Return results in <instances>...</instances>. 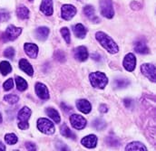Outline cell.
<instances>
[{"label": "cell", "instance_id": "cell-11", "mask_svg": "<svg viewBox=\"0 0 156 151\" xmlns=\"http://www.w3.org/2000/svg\"><path fill=\"white\" fill-rule=\"evenodd\" d=\"M81 143L83 147H85L87 149H94L97 145V137L94 134L88 135L82 139Z\"/></svg>", "mask_w": 156, "mask_h": 151}, {"label": "cell", "instance_id": "cell-46", "mask_svg": "<svg viewBox=\"0 0 156 151\" xmlns=\"http://www.w3.org/2000/svg\"><path fill=\"white\" fill-rule=\"evenodd\" d=\"M29 1H33V0H29Z\"/></svg>", "mask_w": 156, "mask_h": 151}, {"label": "cell", "instance_id": "cell-22", "mask_svg": "<svg viewBox=\"0 0 156 151\" xmlns=\"http://www.w3.org/2000/svg\"><path fill=\"white\" fill-rule=\"evenodd\" d=\"M45 113L49 116L50 118H52L55 123H59L61 121V118H60V115L58 113V112L54 109V108H46L45 110Z\"/></svg>", "mask_w": 156, "mask_h": 151}, {"label": "cell", "instance_id": "cell-16", "mask_svg": "<svg viewBox=\"0 0 156 151\" xmlns=\"http://www.w3.org/2000/svg\"><path fill=\"white\" fill-rule=\"evenodd\" d=\"M76 107L77 109L83 113L88 114L91 110H92V106H91V103L85 100V99H80L76 101Z\"/></svg>", "mask_w": 156, "mask_h": 151}, {"label": "cell", "instance_id": "cell-32", "mask_svg": "<svg viewBox=\"0 0 156 151\" xmlns=\"http://www.w3.org/2000/svg\"><path fill=\"white\" fill-rule=\"evenodd\" d=\"M61 35L63 36L64 39L66 40V43H70L71 42V36H70V31L67 27H63L61 28Z\"/></svg>", "mask_w": 156, "mask_h": 151}, {"label": "cell", "instance_id": "cell-27", "mask_svg": "<svg viewBox=\"0 0 156 151\" xmlns=\"http://www.w3.org/2000/svg\"><path fill=\"white\" fill-rule=\"evenodd\" d=\"M12 71V67L10 65V63L6 61H3L0 63V73L3 75H7L8 74H10Z\"/></svg>", "mask_w": 156, "mask_h": 151}, {"label": "cell", "instance_id": "cell-4", "mask_svg": "<svg viewBox=\"0 0 156 151\" xmlns=\"http://www.w3.org/2000/svg\"><path fill=\"white\" fill-rule=\"evenodd\" d=\"M37 128L41 132L46 135H52L55 131L54 123L45 118H40L37 120Z\"/></svg>", "mask_w": 156, "mask_h": 151}, {"label": "cell", "instance_id": "cell-31", "mask_svg": "<svg viewBox=\"0 0 156 151\" xmlns=\"http://www.w3.org/2000/svg\"><path fill=\"white\" fill-rule=\"evenodd\" d=\"M5 140L7 144L9 145H15L17 142V137L14 133H9L5 136Z\"/></svg>", "mask_w": 156, "mask_h": 151}, {"label": "cell", "instance_id": "cell-30", "mask_svg": "<svg viewBox=\"0 0 156 151\" xmlns=\"http://www.w3.org/2000/svg\"><path fill=\"white\" fill-rule=\"evenodd\" d=\"M5 101H6L9 104H16L19 101V97L16 94H7L4 97Z\"/></svg>", "mask_w": 156, "mask_h": 151}, {"label": "cell", "instance_id": "cell-17", "mask_svg": "<svg viewBox=\"0 0 156 151\" xmlns=\"http://www.w3.org/2000/svg\"><path fill=\"white\" fill-rule=\"evenodd\" d=\"M19 67L20 69L25 72L27 75L29 76H33L34 74V69L32 67V65L30 64V63L26 60V59H21L19 61Z\"/></svg>", "mask_w": 156, "mask_h": 151}, {"label": "cell", "instance_id": "cell-45", "mask_svg": "<svg viewBox=\"0 0 156 151\" xmlns=\"http://www.w3.org/2000/svg\"><path fill=\"white\" fill-rule=\"evenodd\" d=\"M2 120H3V118H2V115L0 113V123H2Z\"/></svg>", "mask_w": 156, "mask_h": 151}, {"label": "cell", "instance_id": "cell-23", "mask_svg": "<svg viewBox=\"0 0 156 151\" xmlns=\"http://www.w3.org/2000/svg\"><path fill=\"white\" fill-rule=\"evenodd\" d=\"M16 15L20 19H27L29 17V10L27 6L21 5L16 9Z\"/></svg>", "mask_w": 156, "mask_h": 151}, {"label": "cell", "instance_id": "cell-25", "mask_svg": "<svg viewBox=\"0 0 156 151\" xmlns=\"http://www.w3.org/2000/svg\"><path fill=\"white\" fill-rule=\"evenodd\" d=\"M16 88L18 91H24L27 89L28 87V84L27 82L26 81V80H24L22 77L20 76H16Z\"/></svg>", "mask_w": 156, "mask_h": 151}, {"label": "cell", "instance_id": "cell-2", "mask_svg": "<svg viewBox=\"0 0 156 151\" xmlns=\"http://www.w3.org/2000/svg\"><path fill=\"white\" fill-rule=\"evenodd\" d=\"M89 79L92 86L96 89H104L108 83V79L106 75L101 72H94L90 74Z\"/></svg>", "mask_w": 156, "mask_h": 151}, {"label": "cell", "instance_id": "cell-15", "mask_svg": "<svg viewBox=\"0 0 156 151\" xmlns=\"http://www.w3.org/2000/svg\"><path fill=\"white\" fill-rule=\"evenodd\" d=\"M40 10L45 15H52L54 13V6H53V0H43L40 5Z\"/></svg>", "mask_w": 156, "mask_h": 151}, {"label": "cell", "instance_id": "cell-37", "mask_svg": "<svg viewBox=\"0 0 156 151\" xmlns=\"http://www.w3.org/2000/svg\"><path fill=\"white\" fill-rule=\"evenodd\" d=\"M56 148H57L59 150H68V149H69L63 142H60V141H58V142L56 143Z\"/></svg>", "mask_w": 156, "mask_h": 151}, {"label": "cell", "instance_id": "cell-18", "mask_svg": "<svg viewBox=\"0 0 156 151\" xmlns=\"http://www.w3.org/2000/svg\"><path fill=\"white\" fill-rule=\"evenodd\" d=\"M134 50L141 54H146L149 53V48L146 45V43L143 40H138L134 43Z\"/></svg>", "mask_w": 156, "mask_h": 151}, {"label": "cell", "instance_id": "cell-40", "mask_svg": "<svg viewBox=\"0 0 156 151\" xmlns=\"http://www.w3.org/2000/svg\"><path fill=\"white\" fill-rule=\"evenodd\" d=\"M132 103H133V101L131 99H125L124 100V105H125L126 108H130Z\"/></svg>", "mask_w": 156, "mask_h": 151}, {"label": "cell", "instance_id": "cell-7", "mask_svg": "<svg viewBox=\"0 0 156 151\" xmlns=\"http://www.w3.org/2000/svg\"><path fill=\"white\" fill-rule=\"evenodd\" d=\"M141 72L145 77H147L151 81H155V66L153 63H144L141 65Z\"/></svg>", "mask_w": 156, "mask_h": 151}, {"label": "cell", "instance_id": "cell-34", "mask_svg": "<svg viewBox=\"0 0 156 151\" xmlns=\"http://www.w3.org/2000/svg\"><path fill=\"white\" fill-rule=\"evenodd\" d=\"M3 87H4L5 91H10L14 87V81H13V79L10 78L6 81H5L4 84H3Z\"/></svg>", "mask_w": 156, "mask_h": 151}, {"label": "cell", "instance_id": "cell-35", "mask_svg": "<svg viewBox=\"0 0 156 151\" xmlns=\"http://www.w3.org/2000/svg\"><path fill=\"white\" fill-rule=\"evenodd\" d=\"M55 59H56L58 62L64 63V62L66 61L65 53H64L62 51H56V52H55Z\"/></svg>", "mask_w": 156, "mask_h": 151}, {"label": "cell", "instance_id": "cell-9", "mask_svg": "<svg viewBox=\"0 0 156 151\" xmlns=\"http://www.w3.org/2000/svg\"><path fill=\"white\" fill-rule=\"evenodd\" d=\"M76 14V8L72 5H64L61 8V16L65 20H71Z\"/></svg>", "mask_w": 156, "mask_h": 151}, {"label": "cell", "instance_id": "cell-41", "mask_svg": "<svg viewBox=\"0 0 156 151\" xmlns=\"http://www.w3.org/2000/svg\"><path fill=\"white\" fill-rule=\"evenodd\" d=\"M61 106H62L63 110H64L66 112H70V111L72 110L70 106H66V104H65V103H62V104H61Z\"/></svg>", "mask_w": 156, "mask_h": 151}, {"label": "cell", "instance_id": "cell-13", "mask_svg": "<svg viewBox=\"0 0 156 151\" xmlns=\"http://www.w3.org/2000/svg\"><path fill=\"white\" fill-rule=\"evenodd\" d=\"M74 55H75V58L79 62L86 61L89 56L88 51L85 46H79L77 48H76V50L74 52Z\"/></svg>", "mask_w": 156, "mask_h": 151}, {"label": "cell", "instance_id": "cell-20", "mask_svg": "<svg viewBox=\"0 0 156 151\" xmlns=\"http://www.w3.org/2000/svg\"><path fill=\"white\" fill-rule=\"evenodd\" d=\"M73 32L76 37L84 38L86 36L87 30L84 27V26H83L82 24H76V26H73Z\"/></svg>", "mask_w": 156, "mask_h": 151}, {"label": "cell", "instance_id": "cell-42", "mask_svg": "<svg viewBox=\"0 0 156 151\" xmlns=\"http://www.w3.org/2000/svg\"><path fill=\"white\" fill-rule=\"evenodd\" d=\"M92 58L94 59V60H95V61H100V55L99 54H93L92 55Z\"/></svg>", "mask_w": 156, "mask_h": 151}, {"label": "cell", "instance_id": "cell-38", "mask_svg": "<svg viewBox=\"0 0 156 151\" xmlns=\"http://www.w3.org/2000/svg\"><path fill=\"white\" fill-rule=\"evenodd\" d=\"M26 147L28 150H36L37 148H36V145L32 142H27L26 143Z\"/></svg>", "mask_w": 156, "mask_h": 151}, {"label": "cell", "instance_id": "cell-29", "mask_svg": "<svg viewBox=\"0 0 156 151\" xmlns=\"http://www.w3.org/2000/svg\"><path fill=\"white\" fill-rule=\"evenodd\" d=\"M130 84V81L127 79H116L115 81V85L118 89H122V88H126L128 85Z\"/></svg>", "mask_w": 156, "mask_h": 151}, {"label": "cell", "instance_id": "cell-36", "mask_svg": "<svg viewBox=\"0 0 156 151\" xmlns=\"http://www.w3.org/2000/svg\"><path fill=\"white\" fill-rule=\"evenodd\" d=\"M107 143H108L109 146H113V147H117L120 144L119 140L115 137H109L107 139Z\"/></svg>", "mask_w": 156, "mask_h": 151}, {"label": "cell", "instance_id": "cell-21", "mask_svg": "<svg viewBox=\"0 0 156 151\" xmlns=\"http://www.w3.org/2000/svg\"><path fill=\"white\" fill-rule=\"evenodd\" d=\"M36 37L40 41H44L46 40L48 37V35H49V29L45 26H41L38 27L37 30H36Z\"/></svg>", "mask_w": 156, "mask_h": 151}, {"label": "cell", "instance_id": "cell-6", "mask_svg": "<svg viewBox=\"0 0 156 151\" xmlns=\"http://www.w3.org/2000/svg\"><path fill=\"white\" fill-rule=\"evenodd\" d=\"M22 33V28L20 27H16L15 26H9L5 34L3 35V40L5 42L6 41H14Z\"/></svg>", "mask_w": 156, "mask_h": 151}, {"label": "cell", "instance_id": "cell-8", "mask_svg": "<svg viewBox=\"0 0 156 151\" xmlns=\"http://www.w3.org/2000/svg\"><path fill=\"white\" fill-rule=\"evenodd\" d=\"M70 122H71V125L74 129L80 130V129H83L85 126H86V119L79 115V114H73L71 115L70 117Z\"/></svg>", "mask_w": 156, "mask_h": 151}, {"label": "cell", "instance_id": "cell-33", "mask_svg": "<svg viewBox=\"0 0 156 151\" xmlns=\"http://www.w3.org/2000/svg\"><path fill=\"white\" fill-rule=\"evenodd\" d=\"M4 56L9 59H12L15 56V49L13 47H8L4 52Z\"/></svg>", "mask_w": 156, "mask_h": 151}, {"label": "cell", "instance_id": "cell-10", "mask_svg": "<svg viewBox=\"0 0 156 151\" xmlns=\"http://www.w3.org/2000/svg\"><path fill=\"white\" fill-rule=\"evenodd\" d=\"M136 66V58L133 53H128L123 59V67L128 72H133Z\"/></svg>", "mask_w": 156, "mask_h": 151}, {"label": "cell", "instance_id": "cell-39", "mask_svg": "<svg viewBox=\"0 0 156 151\" xmlns=\"http://www.w3.org/2000/svg\"><path fill=\"white\" fill-rule=\"evenodd\" d=\"M99 111H100L102 113H106V112H108V107H107V105L102 104V105L100 106V108H99Z\"/></svg>", "mask_w": 156, "mask_h": 151}, {"label": "cell", "instance_id": "cell-1", "mask_svg": "<svg viewBox=\"0 0 156 151\" xmlns=\"http://www.w3.org/2000/svg\"><path fill=\"white\" fill-rule=\"evenodd\" d=\"M95 38L99 42V43L110 53H116L119 52V47L116 43L104 32H97Z\"/></svg>", "mask_w": 156, "mask_h": 151}, {"label": "cell", "instance_id": "cell-28", "mask_svg": "<svg viewBox=\"0 0 156 151\" xmlns=\"http://www.w3.org/2000/svg\"><path fill=\"white\" fill-rule=\"evenodd\" d=\"M106 126V123L105 122V120L101 119V118H96L93 121V127L97 129V130H103Z\"/></svg>", "mask_w": 156, "mask_h": 151}, {"label": "cell", "instance_id": "cell-5", "mask_svg": "<svg viewBox=\"0 0 156 151\" xmlns=\"http://www.w3.org/2000/svg\"><path fill=\"white\" fill-rule=\"evenodd\" d=\"M100 10H101V14L105 17L108 19L113 18L115 15V11L113 7L112 0H100Z\"/></svg>", "mask_w": 156, "mask_h": 151}, {"label": "cell", "instance_id": "cell-12", "mask_svg": "<svg viewBox=\"0 0 156 151\" xmlns=\"http://www.w3.org/2000/svg\"><path fill=\"white\" fill-rule=\"evenodd\" d=\"M35 90H36L37 95L40 99H42V100L49 99V91H48V89L46 88V86L44 84H43L41 82H37Z\"/></svg>", "mask_w": 156, "mask_h": 151}, {"label": "cell", "instance_id": "cell-3", "mask_svg": "<svg viewBox=\"0 0 156 151\" xmlns=\"http://www.w3.org/2000/svg\"><path fill=\"white\" fill-rule=\"evenodd\" d=\"M32 111L28 107H23L17 115V120H18V128L20 129H27L29 125H28V120L31 117Z\"/></svg>", "mask_w": 156, "mask_h": 151}, {"label": "cell", "instance_id": "cell-26", "mask_svg": "<svg viewBox=\"0 0 156 151\" xmlns=\"http://www.w3.org/2000/svg\"><path fill=\"white\" fill-rule=\"evenodd\" d=\"M60 132L62 134V136L66 137V138H68V139H76V135L72 132V130L66 126V124H64L62 125L61 129H60Z\"/></svg>", "mask_w": 156, "mask_h": 151}, {"label": "cell", "instance_id": "cell-44", "mask_svg": "<svg viewBox=\"0 0 156 151\" xmlns=\"http://www.w3.org/2000/svg\"><path fill=\"white\" fill-rule=\"evenodd\" d=\"M5 15H3V14H1V13H0V21H1L2 19H3V20H5V19L4 18V16H5Z\"/></svg>", "mask_w": 156, "mask_h": 151}, {"label": "cell", "instance_id": "cell-24", "mask_svg": "<svg viewBox=\"0 0 156 151\" xmlns=\"http://www.w3.org/2000/svg\"><path fill=\"white\" fill-rule=\"evenodd\" d=\"M125 150H147L146 147L142 144L141 142H138V141H135V142H132L130 143L129 145L126 146L125 148Z\"/></svg>", "mask_w": 156, "mask_h": 151}, {"label": "cell", "instance_id": "cell-14", "mask_svg": "<svg viewBox=\"0 0 156 151\" xmlns=\"http://www.w3.org/2000/svg\"><path fill=\"white\" fill-rule=\"evenodd\" d=\"M24 49L26 53L30 57V58H37V54H38V46L35 43H27L24 45Z\"/></svg>", "mask_w": 156, "mask_h": 151}, {"label": "cell", "instance_id": "cell-19", "mask_svg": "<svg viewBox=\"0 0 156 151\" xmlns=\"http://www.w3.org/2000/svg\"><path fill=\"white\" fill-rule=\"evenodd\" d=\"M83 13L84 15L91 19L94 23H98L97 21H99V18L95 16V12H94V8L92 5H85L83 8Z\"/></svg>", "mask_w": 156, "mask_h": 151}, {"label": "cell", "instance_id": "cell-43", "mask_svg": "<svg viewBox=\"0 0 156 151\" xmlns=\"http://www.w3.org/2000/svg\"><path fill=\"white\" fill-rule=\"evenodd\" d=\"M4 150H5V145L2 142H0V151Z\"/></svg>", "mask_w": 156, "mask_h": 151}]
</instances>
